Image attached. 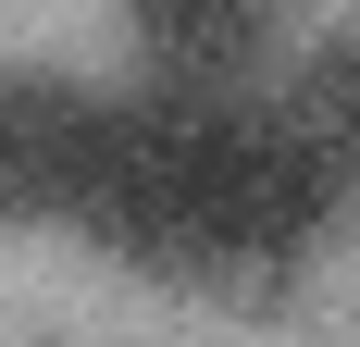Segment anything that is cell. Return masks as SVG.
Listing matches in <instances>:
<instances>
[{
	"instance_id": "6da1fadb",
	"label": "cell",
	"mask_w": 360,
	"mask_h": 347,
	"mask_svg": "<svg viewBox=\"0 0 360 347\" xmlns=\"http://www.w3.org/2000/svg\"><path fill=\"white\" fill-rule=\"evenodd\" d=\"M348 199H360V174L298 124V100L249 112L224 87L162 74L149 100H112V149H100V186H87L75 223L137 273L224 285V273L311 261Z\"/></svg>"
},
{
	"instance_id": "7a4b0ae2",
	"label": "cell",
	"mask_w": 360,
	"mask_h": 347,
	"mask_svg": "<svg viewBox=\"0 0 360 347\" xmlns=\"http://www.w3.org/2000/svg\"><path fill=\"white\" fill-rule=\"evenodd\" d=\"M112 149V100L75 74H0V223H75Z\"/></svg>"
},
{
	"instance_id": "3957f363",
	"label": "cell",
	"mask_w": 360,
	"mask_h": 347,
	"mask_svg": "<svg viewBox=\"0 0 360 347\" xmlns=\"http://www.w3.org/2000/svg\"><path fill=\"white\" fill-rule=\"evenodd\" d=\"M124 25H137V50H149L162 74H186V87H224V74L261 50L274 0H124Z\"/></svg>"
},
{
	"instance_id": "277c9868",
	"label": "cell",
	"mask_w": 360,
	"mask_h": 347,
	"mask_svg": "<svg viewBox=\"0 0 360 347\" xmlns=\"http://www.w3.org/2000/svg\"><path fill=\"white\" fill-rule=\"evenodd\" d=\"M286 100H298V124H311V137H323L335 162L360 174V25H335L323 50L298 63V87H286Z\"/></svg>"
}]
</instances>
